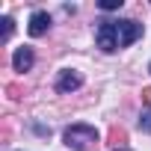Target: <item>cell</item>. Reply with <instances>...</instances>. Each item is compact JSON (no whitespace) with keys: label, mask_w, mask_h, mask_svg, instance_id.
<instances>
[{"label":"cell","mask_w":151,"mask_h":151,"mask_svg":"<svg viewBox=\"0 0 151 151\" xmlns=\"http://www.w3.org/2000/svg\"><path fill=\"white\" fill-rule=\"evenodd\" d=\"M62 139H65V145L74 148V151H89V148L98 142V130H95L92 124H71V127H65Z\"/></svg>","instance_id":"obj_1"},{"label":"cell","mask_w":151,"mask_h":151,"mask_svg":"<svg viewBox=\"0 0 151 151\" xmlns=\"http://www.w3.org/2000/svg\"><path fill=\"white\" fill-rule=\"evenodd\" d=\"M95 42L104 53H113L119 47V33H116V21H101L95 30Z\"/></svg>","instance_id":"obj_2"},{"label":"cell","mask_w":151,"mask_h":151,"mask_svg":"<svg viewBox=\"0 0 151 151\" xmlns=\"http://www.w3.org/2000/svg\"><path fill=\"white\" fill-rule=\"evenodd\" d=\"M116 33H119V47H127V45H133L139 36H142V24H136V21H116Z\"/></svg>","instance_id":"obj_3"},{"label":"cell","mask_w":151,"mask_h":151,"mask_svg":"<svg viewBox=\"0 0 151 151\" xmlns=\"http://www.w3.org/2000/svg\"><path fill=\"white\" fill-rule=\"evenodd\" d=\"M80 86H83V74H80V71H74V68H65V71H59L56 89H59L62 95H68V92H77Z\"/></svg>","instance_id":"obj_4"},{"label":"cell","mask_w":151,"mask_h":151,"mask_svg":"<svg viewBox=\"0 0 151 151\" xmlns=\"http://www.w3.org/2000/svg\"><path fill=\"white\" fill-rule=\"evenodd\" d=\"M33 59H36V56H33V47H27V45H24V47H18V50H15L12 65H15V71H21V74H24V71H30V68H33Z\"/></svg>","instance_id":"obj_5"},{"label":"cell","mask_w":151,"mask_h":151,"mask_svg":"<svg viewBox=\"0 0 151 151\" xmlns=\"http://www.w3.org/2000/svg\"><path fill=\"white\" fill-rule=\"evenodd\" d=\"M47 27H50V15L47 12H33L30 15V36H45L47 33Z\"/></svg>","instance_id":"obj_6"},{"label":"cell","mask_w":151,"mask_h":151,"mask_svg":"<svg viewBox=\"0 0 151 151\" xmlns=\"http://www.w3.org/2000/svg\"><path fill=\"white\" fill-rule=\"evenodd\" d=\"M124 142H127V130L119 127V124H113L110 127V145L113 148H124Z\"/></svg>","instance_id":"obj_7"},{"label":"cell","mask_w":151,"mask_h":151,"mask_svg":"<svg viewBox=\"0 0 151 151\" xmlns=\"http://www.w3.org/2000/svg\"><path fill=\"white\" fill-rule=\"evenodd\" d=\"M101 9H104V12H113V9H122V0H101Z\"/></svg>","instance_id":"obj_8"},{"label":"cell","mask_w":151,"mask_h":151,"mask_svg":"<svg viewBox=\"0 0 151 151\" xmlns=\"http://www.w3.org/2000/svg\"><path fill=\"white\" fill-rule=\"evenodd\" d=\"M139 127H142L145 133H151V110H148V113H142V119H139Z\"/></svg>","instance_id":"obj_9"},{"label":"cell","mask_w":151,"mask_h":151,"mask_svg":"<svg viewBox=\"0 0 151 151\" xmlns=\"http://www.w3.org/2000/svg\"><path fill=\"white\" fill-rule=\"evenodd\" d=\"M0 24H3V42H6V39L12 36V18L6 15V18H3V21H0Z\"/></svg>","instance_id":"obj_10"},{"label":"cell","mask_w":151,"mask_h":151,"mask_svg":"<svg viewBox=\"0 0 151 151\" xmlns=\"http://www.w3.org/2000/svg\"><path fill=\"white\" fill-rule=\"evenodd\" d=\"M142 101L151 107V86H145V89H142Z\"/></svg>","instance_id":"obj_11"},{"label":"cell","mask_w":151,"mask_h":151,"mask_svg":"<svg viewBox=\"0 0 151 151\" xmlns=\"http://www.w3.org/2000/svg\"><path fill=\"white\" fill-rule=\"evenodd\" d=\"M113 151H127V148H113Z\"/></svg>","instance_id":"obj_12"}]
</instances>
